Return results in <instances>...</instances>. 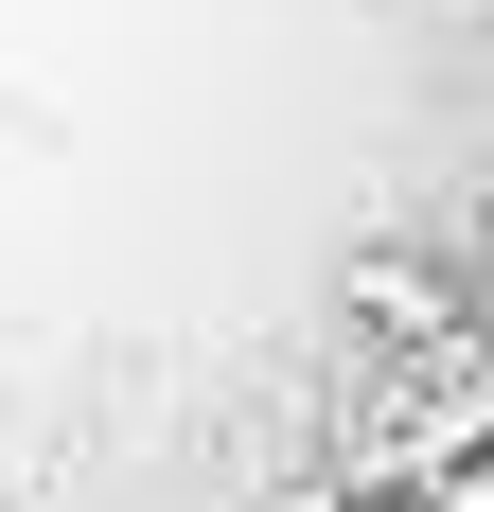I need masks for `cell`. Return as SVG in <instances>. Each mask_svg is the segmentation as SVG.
Masks as SVG:
<instances>
[{
    "instance_id": "1",
    "label": "cell",
    "mask_w": 494,
    "mask_h": 512,
    "mask_svg": "<svg viewBox=\"0 0 494 512\" xmlns=\"http://www.w3.org/2000/svg\"><path fill=\"white\" fill-rule=\"evenodd\" d=\"M353 336H371V354H459V265L353 248Z\"/></svg>"
},
{
    "instance_id": "2",
    "label": "cell",
    "mask_w": 494,
    "mask_h": 512,
    "mask_svg": "<svg viewBox=\"0 0 494 512\" xmlns=\"http://www.w3.org/2000/svg\"><path fill=\"white\" fill-rule=\"evenodd\" d=\"M336 512H389V495H336Z\"/></svg>"
}]
</instances>
